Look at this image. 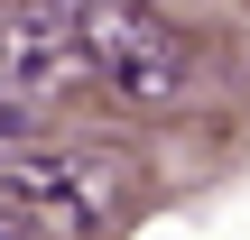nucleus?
I'll return each mask as SVG.
<instances>
[{"instance_id":"1","label":"nucleus","mask_w":250,"mask_h":240,"mask_svg":"<svg viewBox=\"0 0 250 240\" xmlns=\"http://www.w3.org/2000/svg\"><path fill=\"white\" fill-rule=\"evenodd\" d=\"M65 37H74V65L121 102V111H167L195 92V46L148 9V0H37Z\"/></svg>"},{"instance_id":"2","label":"nucleus","mask_w":250,"mask_h":240,"mask_svg":"<svg viewBox=\"0 0 250 240\" xmlns=\"http://www.w3.org/2000/svg\"><path fill=\"white\" fill-rule=\"evenodd\" d=\"M0 203L28 231H111L121 203H130V185H121V166H102L83 148L19 139V148H0Z\"/></svg>"},{"instance_id":"3","label":"nucleus","mask_w":250,"mask_h":240,"mask_svg":"<svg viewBox=\"0 0 250 240\" xmlns=\"http://www.w3.org/2000/svg\"><path fill=\"white\" fill-rule=\"evenodd\" d=\"M65 83H83V65H74V37L37 9V0H19L9 18H0V92H28V102H46V92H65Z\"/></svg>"},{"instance_id":"4","label":"nucleus","mask_w":250,"mask_h":240,"mask_svg":"<svg viewBox=\"0 0 250 240\" xmlns=\"http://www.w3.org/2000/svg\"><path fill=\"white\" fill-rule=\"evenodd\" d=\"M37 120H46V111H37L28 92H0V148H19V139H37Z\"/></svg>"},{"instance_id":"5","label":"nucleus","mask_w":250,"mask_h":240,"mask_svg":"<svg viewBox=\"0 0 250 240\" xmlns=\"http://www.w3.org/2000/svg\"><path fill=\"white\" fill-rule=\"evenodd\" d=\"M0 240H37V231H28V222H19V213L0 203Z\"/></svg>"}]
</instances>
